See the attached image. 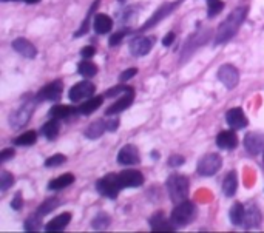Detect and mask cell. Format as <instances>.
I'll return each mask as SVG.
<instances>
[{
	"instance_id": "40",
	"label": "cell",
	"mask_w": 264,
	"mask_h": 233,
	"mask_svg": "<svg viewBox=\"0 0 264 233\" xmlns=\"http://www.w3.org/2000/svg\"><path fill=\"white\" fill-rule=\"evenodd\" d=\"M132 87H125V85H118L115 88L108 90V92H105V97H113V96H118V94H124L125 92H129Z\"/></svg>"
},
{
	"instance_id": "20",
	"label": "cell",
	"mask_w": 264,
	"mask_h": 233,
	"mask_svg": "<svg viewBox=\"0 0 264 233\" xmlns=\"http://www.w3.org/2000/svg\"><path fill=\"white\" fill-rule=\"evenodd\" d=\"M244 227L246 229H255L261 224V213L255 205H249L244 215Z\"/></svg>"
},
{
	"instance_id": "9",
	"label": "cell",
	"mask_w": 264,
	"mask_h": 233,
	"mask_svg": "<svg viewBox=\"0 0 264 233\" xmlns=\"http://www.w3.org/2000/svg\"><path fill=\"white\" fill-rule=\"evenodd\" d=\"M218 79L222 82V85L225 88H235L238 85V82H240V73H238V70L233 67V65H222L220 67L218 70Z\"/></svg>"
},
{
	"instance_id": "5",
	"label": "cell",
	"mask_w": 264,
	"mask_h": 233,
	"mask_svg": "<svg viewBox=\"0 0 264 233\" xmlns=\"http://www.w3.org/2000/svg\"><path fill=\"white\" fill-rule=\"evenodd\" d=\"M221 165H222V159L220 154L210 153L199 159V162L196 165V172L201 176H213L220 172Z\"/></svg>"
},
{
	"instance_id": "7",
	"label": "cell",
	"mask_w": 264,
	"mask_h": 233,
	"mask_svg": "<svg viewBox=\"0 0 264 233\" xmlns=\"http://www.w3.org/2000/svg\"><path fill=\"white\" fill-rule=\"evenodd\" d=\"M94 92H96L94 85L91 82H88V81H84V82H79V84H76L74 87H71L68 97H70L71 102H79L82 99L93 97Z\"/></svg>"
},
{
	"instance_id": "33",
	"label": "cell",
	"mask_w": 264,
	"mask_h": 233,
	"mask_svg": "<svg viewBox=\"0 0 264 233\" xmlns=\"http://www.w3.org/2000/svg\"><path fill=\"white\" fill-rule=\"evenodd\" d=\"M110 223H111V218L107 213L102 212V213L96 215V218L93 219V223H91V227L94 230H105V229H108Z\"/></svg>"
},
{
	"instance_id": "1",
	"label": "cell",
	"mask_w": 264,
	"mask_h": 233,
	"mask_svg": "<svg viewBox=\"0 0 264 233\" xmlns=\"http://www.w3.org/2000/svg\"><path fill=\"white\" fill-rule=\"evenodd\" d=\"M247 6H240L235 11H232L217 30V37H215V45H222L225 42H229L230 39L236 34V31L240 30L243 22L246 20L247 16Z\"/></svg>"
},
{
	"instance_id": "25",
	"label": "cell",
	"mask_w": 264,
	"mask_h": 233,
	"mask_svg": "<svg viewBox=\"0 0 264 233\" xmlns=\"http://www.w3.org/2000/svg\"><path fill=\"white\" fill-rule=\"evenodd\" d=\"M104 102V97L102 96H94V97H90L85 103H82V105L78 108V111L81 114H91L93 111H96L100 105H102Z\"/></svg>"
},
{
	"instance_id": "34",
	"label": "cell",
	"mask_w": 264,
	"mask_h": 233,
	"mask_svg": "<svg viewBox=\"0 0 264 233\" xmlns=\"http://www.w3.org/2000/svg\"><path fill=\"white\" fill-rule=\"evenodd\" d=\"M36 139H37V133L36 132H25L23 135H20V136H17L14 139V144L20 145V147H23V145H33L34 142H36Z\"/></svg>"
},
{
	"instance_id": "38",
	"label": "cell",
	"mask_w": 264,
	"mask_h": 233,
	"mask_svg": "<svg viewBox=\"0 0 264 233\" xmlns=\"http://www.w3.org/2000/svg\"><path fill=\"white\" fill-rule=\"evenodd\" d=\"M65 161H67V158L64 154H54V156L48 158L45 161V167H57V165H62Z\"/></svg>"
},
{
	"instance_id": "39",
	"label": "cell",
	"mask_w": 264,
	"mask_h": 233,
	"mask_svg": "<svg viewBox=\"0 0 264 233\" xmlns=\"http://www.w3.org/2000/svg\"><path fill=\"white\" fill-rule=\"evenodd\" d=\"M129 34V30H121V31H118V33H115V34H111V37H110V41H108V44H110V47H116V45H119L121 44V41Z\"/></svg>"
},
{
	"instance_id": "19",
	"label": "cell",
	"mask_w": 264,
	"mask_h": 233,
	"mask_svg": "<svg viewBox=\"0 0 264 233\" xmlns=\"http://www.w3.org/2000/svg\"><path fill=\"white\" fill-rule=\"evenodd\" d=\"M217 145L222 150H233L238 145V138L235 132L224 130L217 136Z\"/></svg>"
},
{
	"instance_id": "10",
	"label": "cell",
	"mask_w": 264,
	"mask_h": 233,
	"mask_svg": "<svg viewBox=\"0 0 264 233\" xmlns=\"http://www.w3.org/2000/svg\"><path fill=\"white\" fill-rule=\"evenodd\" d=\"M152 48H153V41L150 37H145V36L134 37L130 42V53L136 57L148 54L150 51H152Z\"/></svg>"
},
{
	"instance_id": "23",
	"label": "cell",
	"mask_w": 264,
	"mask_h": 233,
	"mask_svg": "<svg viewBox=\"0 0 264 233\" xmlns=\"http://www.w3.org/2000/svg\"><path fill=\"white\" fill-rule=\"evenodd\" d=\"M238 188V178H236V173L235 172H229L224 178V183H222V191L225 196H233L235 191Z\"/></svg>"
},
{
	"instance_id": "2",
	"label": "cell",
	"mask_w": 264,
	"mask_h": 233,
	"mask_svg": "<svg viewBox=\"0 0 264 233\" xmlns=\"http://www.w3.org/2000/svg\"><path fill=\"white\" fill-rule=\"evenodd\" d=\"M169 196L175 204H179L187 199L188 195V179L182 175H172L167 179Z\"/></svg>"
},
{
	"instance_id": "32",
	"label": "cell",
	"mask_w": 264,
	"mask_h": 233,
	"mask_svg": "<svg viewBox=\"0 0 264 233\" xmlns=\"http://www.w3.org/2000/svg\"><path fill=\"white\" fill-rule=\"evenodd\" d=\"M60 204V201L57 198H49L46 201H44L41 205H39V209H37V215H41V216H45L48 213H51L54 209H57Z\"/></svg>"
},
{
	"instance_id": "43",
	"label": "cell",
	"mask_w": 264,
	"mask_h": 233,
	"mask_svg": "<svg viewBox=\"0 0 264 233\" xmlns=\"http://www.w3.org/2000/svg\"><path fill=\"white\" fill-rule=\"evenodd\" d=\"M11 207H12L14 210H20V209H22V193H20V191H17L16 196H14V199L11 201Z\"/></svg>"
},
{
	"instance_id": "8",
	"label": "cell",
	"mask_w": 264,
	"mask_h": 233,
	"mask_svg": "<svg viewBox=\"0 0 264 233\" xmlns=\"http://www.w3.org/2000/svg\"><path fill=\"white\" fill-rule=\"evenodd\" d=\"M62 92H64V84L62 81H54L49 82L48 85H45L39 93H37L36 99L37 100H59L62 96Z\"/></svg>"
},
{
	"instance_id": "17",
	"label": "cell",
	"mask_w": 264,
	"mask_h": 233,
	"mask_svg": "<svg viewBox=\"0 0 264 233\" xmlns=\"http://www.w3.org/2000/svg\"><path fill=\"white\" fill-rule=\"evenodd\" d=\"M225 121L233 128V130H241V128L247 127V118L241 108H232L225 114Z\"/></svg>"
},
{
	"instance_id": "12",
	"label": "cell",
	"mask_w": 264,
	"mask_h": 233,
	"mask_svg": "<svg viewBox=\"0 0 264 233\" xmlns=\"http://www.w3.org/2000/svg\"><path fill=\"white\" fill-rule=\"evenodd\" d=\"M119 183L122 188H132V187H141L144 184V176L137 170H124L118 175Z\"/></svg>"
},
{
	"instance_id": "21",
	"label": "cell",
	"mask_w": 264,
	"mask_h": 233,
	"mask_svg": "<svg viewBox=\"0 0 264 233\" xmlns=\"http://www.w3.org/2000/svg\"><path fill=\"white\" fill-rule=\"evenodd\" d=\"M93 28L97 34H107L113 28V20L107 14H96L93 19Z\"/></svg>"
},
{
	"instance_id": "31",
	"label": "cell",
	"mask_w": 264,
	"mask_h": 233,
	"mask_svg": "<svg viewBox=\"0 0 264 233\" xmlns=\"http://www.w3.org/2000/svg\"><path fill=\"white\" fill-rule=\"evenodd\" d=\"M74 113V108L70 105H54L51 110H49V116L56 119H65L70 114Z\"/></svg>"
},
{
	"instance_id": "47",
	"label": "cell",
	"mask_w": 264,
	"mask_h": 233,
	"mask_svg": "<svg viewBox=\"0 0 264 233\" xmlns=\"http://www.w3.org/2000/svg\"><path fill=\"white\" fill-rule=\"evenodd\" d=\"M175 33L172 31V33H169L164 39H162V45H164V47H170L172 44H173V41H175Z\"/></svg>"
},
{
	"instance_id": "37",
	"label": "cell",
	"mask_w": 264,
	"mask_h": 233,
	"mask_svg": "<svg viewBox=\"0 0 264 233\" xmlns=\"http://www.w3.org/2000/svg\"><path fill=\"white\" fill-rule=\"evenodd\" d=\"M12 184H14V176L8 172H5V170L0 173V190L6 191Z\"/></svg>"
},
{
	"instance_id": "3",
	"label": "cell",
	"mask_w": 264,
	"mask_h": 233,
	"mask_svg": "<svg viewBox=\"0 0 264 233\" xmlns=\"http://www.w3.org/2000/svg\"><path fill=\"white\" fill-rule=\"evenodd\" d=\"M195 205L190 202V201H182L179 204H176V207L173 209L172 212V223L176 226V227H184L187 224L192 223V219L195 216Z\"/></svg>"
},
{
	"instance_id": "41",
	"label": "cell",
	"mask_w": 264,
	"mask_h": 233,
	"mask_svg": "<svg viewBox=\"0 0 264 233\" xmlns=\"http://www.w3.org/2000/svg\"><path fill=\"white\" fill-rule=\"evenodd\" d=\"M137 74V68H129V70H125L124 73H121V76H119V81L121 82H127V81H130L133 76H136Z\"/></svg>"
},
{
	"instance_id": "14",
	"label": "cell",
	"mask_w": 264,
	"mask_h": 233,
	"mask_svg": "<svg viewBox=\"0 0 264 233\" xmlns=\"http://www.w3.org/2000/svg\"><path fill=\"white\" fill-rule=\"evenodd\" d=\"M182 2V0H176V2H172V3H166V5H162V6H159L158 8V11L155 12V14L150 17V20L144 25L142 27V31L144 30H147V28H152V27H155L156 23H159L162 19H166L170 12H173L175 9H176V6H178L179 3Z\"/></svg>"
},
{
	"instance_id": "28",
	"label": "cell",
	"mask_w": 264,
	"mask_h": 233,
	"mask_svg": "<svg viewBox=\"0 0 264 233\" xmlns=\"http://www.w3.org/2000/svg\"><path fill=\"white\" fill-rule=\"evenodd\" d=\"M78 71L79 74L87 77V79H90V77H94L97 74V65L93 63L90 59H84L82 62L78 63Z\"/></svg>"
},
{
	"instance_id": "36",
	"label": "cell",
	"mask_w": 264,
	"mask_h": 233,
	"mask_svg": "<svg viewBox=\"0 0 264 233\" xmlns=\"http://www.w3.org/2000/svg\"><path fill=\"white\" fill-rule=\"evenodd\" d=\"M224 8L222 0H209V9H207V16L209 17H215Z\"/></svg>"
},
{
	"instance_id": "29",
	"label": "cell",
	"mask_w": 264,
	"mask_h": 233,
	"mask_svg": "<svg viewBox=\"0 0 264 233\" xmlns=\"http://www.w3.org/2000/svg\"><path fill=\"white\" fill-rule=\"evenodd\" d=\"M73 183H74V176L71 173H65V175H62V176L53 179L51 183L48 184V188L49 190H62V188L71 186Z\"/></svg>"
},
{
	"instance_id": "6",
	"label": "cell",
	"mask_w": 264,
	"mask_h": 233,
	"mask_svg": "<svg viewBox=\"0 0 264 233\" xmlns=\"http://www.w3.org/2000/svg\"><path fill=\"white\" fill-rule=\"evenodd\" d=\"M34 105H36L34 100H28V102H25L23 105H20L14 113L9 116L11 127L16 128V130H19V128H22L23 125H27L30 118H31L33 111H34Z\"/></svg>"
},
{
	"instance_id": "18",
	"label": "cell",
	"mask_w": 264,
	"mask_h": 233,
	"mask_svg": "<svg viewBox=\"0 0 264 233\" xmlns=\"http://www.w3.org/2000/svg\"><path fill=\"white\" fill-rule=\"evenodd\" d=\"M150 227H152L153 232H175V224L172 223V219H169L164 216L162 212L155 213L152 218H150Z\"/></svg>"
},
{
	"instance_id": "11",
	"label": "cell",
	"mask_w": 264,
	"mask_h": 233,
	"mask_svg": "<svg viewBox=\"0 0 264 233\" xmlns=\"http://www.w3.org/2000/svg\"><path fill=\"white\" fill-rule=\"evenodd\" d=\"M244 147L249 154L257 156L264 151V135L263 133H247L244 138Z\"/></svg>"
},
{
	"instance_id": "26",
	"label": "cell",
	"mask_w": 264,
	"mask_h": 233,
	"mask_svg": "<svg viewBox=\"0 0 264 233\" xmlns=\"http://www.w3.org/2000/svg\"><path fill=\"white\" fill-rule=\"evenodd\" d=\"M107 132V122L104 121H96L85 130V136L88 139H97Z\"/></svg>"
},
{
	"instance_id": "24",
	"label": "cell",
	"mask_w": 264,
	"mask_h": 233,
	"mask_svg": "<svg viewBox=\"0 0 264 233\" xmlns=\"http://www.w3.org/2000/svg\"><path fill=\"white\" fill-rule=\"evenodd\" d=\"M244 215H246V209L241 202H235L232 205V209L229 212V216H230V223L233 226H241L244 223Z\"/></svg>"
},
{
	"instance_id": "48",
	"label": "cell",
	"mask_w": 264,
	"mask_h": 233,
	"mask_svg": "<svg viewBox=\"0 0 264 233\" xmlns=\"http://www.w3.org/2000/svg\"><path fill=\"white\" fill-rule=\"evenodd\" d=\"M22 2H27V3H37V2H41V0H22Z\"/></svg>"
},
{
	"instance_id": "4",
	"label": "cell",
	"mask_w": 264,
	"mask_h": 233,
	"mask_svg": "<svg viewBox=\"0 0 264 233\" xmlns=\"http://www.w3.org/2000/svg\"><path fill=\"white\" fill-rule=\"evenodd\" d=\"M96 188H97V191H99L102 196L110 198V199H115V198H118V193H119V190L122 188V186H121V183H119L118 175L110 173V175H105L104 178H100V179L97 181Z\"/></svg>"
},
{
	"instance_id": "13",
	"label": "cell",
	"mask_w": 264,
	"mask_h": 233,
	"mask_svg": "<svg viewBox=\"0 0 264 233\" xmlns=\"http://www.w3.org/2000/svg\"><path fill=\"white\" fill-rule=\"evenodd\" d=\"M139 161H141L139 150L132 144L122 147L118 153V162L121 165H136L139 164Z\"/></svg>"
},
{
	"instance_id": "27",
	"label": "cell",
	"mask_w": 264,
	"mask_h": 233,
	"mask_svg": "<svg viewBox=\"0 0 264 233\" xmlns=\"http://www.w3.org/2000/svg\"><path fill=\"white\" fill-rule=\"evenodd\" d=\"M59 130H60V125H59V119L53 118L51 121H48L44 127H42V135L49 139V140H54L59 136Z\"/></svg>"
},
{
	"instance_id": "15",
	"label": "cell",
	"mask_w": 264,
	"mask_h": 233,
	"mask_svg": "<svg viewBox=\"0 0 264 233\" xmlns=\"http://www.w3.org/2000/svg\"><path fill=\"white\" fill-rule=\"evenodd\" d=\"M11 45L20 56L27 57V59H34L37 56V48L30 41H27V39H23V37H19V39H16V41H12Z\"/></svg>"
},
{
	"instance_id": "16",
	"label": "cell",
	"mask_w": 264,
	"mask_h": 233,
	"mask_svg": "<svg viewBox=\"0 0 264 233\" xmlns=\"http://www.w3.org/2000/svg\"><path fill=\"white\" fill-rule=\"evenodd\" d=\"M133 100H134V92H133V88H130L129 92H125L121 96V99L118 102H115L110 108H107L105 114H108V116L110 114H118V113H121L124 110H127L133 103Z\"/></svg>"
},
{
	"instance_id": "30",
	"label": "cell",
	"mask_w": 264,
	"mask_h": 233,
	"mask_svg": "<svg viewBox=\"0 0 264 233\" xmlns=\"http://www.w3.org/2000/svg\"><path fill=\"white\" fill-rule=\"evenodd\" d=\"M100 3V0H94V3L90 6V11H88V14H87V17L84 19V22H82V25H81V28L74 33V37H81V36H84L85 33H88V28H90V20H91V16H93V12H94V9H96V6Z\"/></svg>"
},
{
	"instance_id": "44",
	"label": "cell",
	"mask_w": 264,
	"mask_h": 233,
	"mask_svg": "<svg viewBox=\"0 0 264 233\" xmlns=\"http://www.w3.org/2000/svg\"><path fill=\"white\" fill-rule=\"evenodd\" d=\"M81 54L85 59H90V57H93L96 54V48L94 47H85V48L81 49Z\"/></svg>"
},
{
	"instance_id": "45",
	"label": "cell",
	"mask_w": 264,
	"mask_h": 233,
	"mask_svg": "<svg viewBox=\"0 0 264 233\" xmlns=\"http://www.w3.org/2000/svg\"><path fill=\"white\" fill-rule=\"evenodd\" d=\"M118 127H119V119H116V118H111V119H108L107 121V132H116L118 130Z\"/></svg>"
},
{
	"instance_id": "46",
	"label": "cell",
	"mask_w": 264,
	"mask_h": 233,
	"mask_svg": "<svg viewBox=\"0 0 264 233\" xmlns=\"http://www.w3.org/2000/svg\"><path fill=\"white\" fill-rule=\"evenodd\" d=\"M184 162H185V159H184L182 156H179V154H173V156L169 159V164L173 165V167H179V165H182Z\"/></svg>"
},
{
	"instance_id": "42",
	"label": "cell",
	"mask_w": 264,
	"mask_h": 233,
	"mask_svg": "<svg viewBox=\"0 0 264 233\" xmlns=\"http://www.w3.org/2000/svg\"><path fill=\"white\" fill-rule=\"evenodd\" d=\"M14 154H16V151L12 150V148H5V150H2V151H0V162H6L8 159L14 158Z\"/></svg>"
},
{
	"instance_id": "35",
	"label": "cell",
	"mask_w": 264,
	"mask_h": 233,
	"mask_svg": "<svg viewBox=\"0 0 264 233\" xmlns=\"http://www.w3.org/2000/svg\"><path fill=\"white\" fill-rule=\"evenodd\" d=\"M42 227V219L41 215H31L27 221H25V232H37Z\"/></svg>"
},
{
	"instance_id": "22",
	"label": "cell",
	"mask_w": 264,
	"mask_h": 233,
	"mask_svg": "<svg viewBox=\"0 0 264 233\" xmlns=\"http://www.w3.org/2000/svg\"><path fill=\"white\" fill-rule=\"evenodd\" d=\"M70 221H71V215L70 213H62V215L53 218L51 221L45 226V229H46V232H60L70 224Z\"/></svg>"
}]
</instances>
